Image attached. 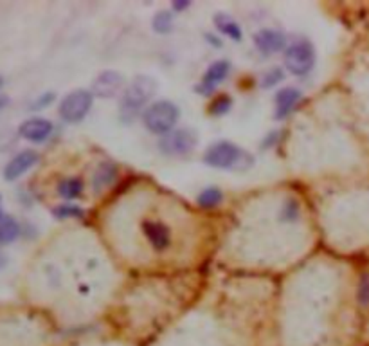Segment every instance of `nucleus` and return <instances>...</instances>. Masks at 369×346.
<instances>
[{
  "mask_svg": "<svg viewBox=\"0 0 369 346\" xmlns=\"http://www.w3.org/2000/svg\"><path fill=\"white\" fill-rule=\"evenodd\" d=\"M204 163L207 166L218 170H235V172H243V170L252 166V155L249 152L241 150L238 144L230 141H218L211 144L204 154Z\"/></svg>",
  "mask_w": 369,
  "mask_h": 346,
  "instance_id": "f257e3e1",
  "label": "nucleus"
},
{
  "mask_svg": "<svg viewBox=\"0 0 369 346\" xmlns=\"http://www.w3.org/2000/svg\"><path fill=\"white\" fill-rule=\"evenodd\" d=\"M155 91H157V82L152 76L134 78L121 96V115L125 119H132L154 97Z\"/></svg>",
  "mask_w": 369,
  "mask_h": 346,
  "instance_id": "f03ea898",
  "label": "nucleus"
},
{
  "mask_svg": "<svg viewBox=\"0 0 369 346\" xmlns=\"http://www.w3.org/2000/svg\"><path fill=\"white\" fill-rule=\"evenodd\" d=\"M178 117H180L178 106L168 100H160L146 108V112L143 114V123L152 134L166 135L175 130Z\"/></svg>",
  "mask_w": 369,
  "mask_h": 346,
  "instance_id": "7ed1b4c3",
  "label": "nucleus"
},
{
  "mask_svg": "<svg viewBox=\"0 0 369 346\" xmlns=\"http://www.w3.org/2000/svg\"><path fill=\"white\" fill-rule=\"evenodd\" d=\"M285 65L296 76H307L316 65V49L307 38L294 40L285 49Z\"/></svg>",
  "mask_w": 369,
  "mask_h": 346,
  "instance_id": "20e7f679",
  "label": "nucleus"
},
{
  "mask_svg": "<svg viewBox=\"0 0 369 346\" xmlns=\"http://www.w3.org/2000/svg\"><path fill=\"white\" fill-rule=\"evenodd\" d=\"M92 103H94L92 92L85 91V89H78V91L71 92L62 100V103H60V117L63 121H67V123H80L91 112Z\"/></svg>",
  "mask_w": 369,
  "mask_h": 346,
  "instance_id": "39448f33",
  "label": "nucleus"
},
{
  "mask_svg": "<svg viewBox=\"0 0 369 346\" xmlns=\"http://www.w3.org/2000/svg\"><path fill=\"white\" fill-rule=\"evenodd\" d=\"M166 155H187L197 146V134L191 128L171 130L158 143Z\"/></svg>",
  "mask_w": 369,
  "mask_h": 346,
  "instance_id": "423d86ee",
  "label": "nucleus"
},
{
  "mask_svg": "<svg viewBox=\"0 0 369 346\" xmlns=\"http://www.w3.org/2000/svg\"><path fill=\"white\" fill-rule=\"evenodd\" d=\"M230 63L227 60H218V62L211 63L209 69L206 71L204 78H202V83L197 86V92H200L202 96H209L215 92V89L220 85L227 76H229Z\"/></svg>",
  "mask_w": 369,
  "mask_h": 346,
  "instance_id": "0eeeda50",
  "label": "nucleus"
},
{
  "mask_svg": "<svg viewBox=\"0 0 369 346\" xmlns=\"http://www.w3.org/2000/svg\"><path fill=\"white\" fill-rule=\"evenodd\" d=\"M19 134L29 143H43L53 134V123L43 117H31L20 125Z\"/></svg>",
  "mask_w": 369,
  "mask_h": 346,
  "instance_id": "6e6552de",
  "label": "nucleus"
},
{
  "mask_svg": "<svg viewBox=\"0 0 369 346\" xmlns=\"http://www.w3.org/2000/svg\"><path fill=\"white\" fill-rule=\"evenodd\" d=\"M40 155L34 150H24L20 154L14 155L10 163L4 166V178L5 181H16L24 175L25 172L33 168L34 164L38 163Z\"/></svg>",
  "mask_w": 369,
  "mask_h": 346,
  "instance_id": "1a4fd4ad",
  "label": "nucleus"
},
{
  "mask_svg": "<svg viewBox=\"0 0 369 346\" xmlns=\"http://www.w3.org/2000/svg\"><path fill=\"white\" fill-rule=\"evenodd\" d=\"M123 76L117 71H103L92 83V94L97 97H114L123 86Z\"/></svg>",
  "mask_w": 369,
  "mask_h": 346,
  "instance_id": "9d476101",
  "label": "nucleus"
},
{
  "mask_svg": "<svg viewBox=\"0 0 369 346\" xmlns=\"http://www.w3.org/2000/svg\"><path fill=\"white\" fill-rule=\"evenodd\" d=\"M256 49L261 51L263 54H276L279 51H283L287 45V38L281 31L276 29H261L254 34Z\"/></svg>",
  "mask_w": 369,
  "mask_h": 346,
  "instance_id": "9b49d317",
  "label": "nucleus"
},
{
  "mask_svg": "<svg viewBox=\"0 0 369 346\" xmlns=\"http://www.w3.org/2000/svg\"><path fill=\"white\" fill-rule=\"evenodd\" d=\"M143 233L148 238L155 251H166L171 244V235H169L168 226H164L163 222L157 220H144L143 222Z\"/></svg>",
  "mask_w": 369,
  "mask_h": 346,
  "instance_id": "f8f14e48",
  "label": "nucleus"
},
{
  "mask_svg": "<svg viewBox=\"0 0 369 346\" xmlns=\"http://www.w3.org/2000/svg\"><path fill=\"white\" fill-rule=\"evenodd\" d=\"M302 100V92L296 86H287L276 94V119H285L292 114L294 108L299 105V101Z\"/></svg>",
  "mask_w": 369,
  "mask_h": 346,
  "instance_id": "ddd939ff",
  "label": "nucleus"
},
{
  "mask_svg": "<svg viewBox=\"0 0 369 346\" xmlns=\"http://www.w3.org/2000/svg\"><path fill=\"white\" fill-rule=\"evenodd\" d=\"M115 178H117V166H115L114 163L105 161V163H101L99 166H97L94 175H92V187H94V192L99 193L101 189L110 186Z\"/></svg>",
  "mask_w": 369,
  "mask_h": 346,
  "instance_id": "4468645a",
  "label": "nucleus"
},
{
  "mask_svg": "<svg viewBox=\"0 0 369 346\" xmlns=\"http://www.w3.org/2000/svg\"><path fill=\"white\" fill-rule=\"evenodd\" d=\"M213 24L216 25V29L220 31L222 34H226V36H229L230 40H241V27L238 25V22L236 20H233L229 16V14H224V13H218L213 19Z\"/></svg>",
  "mask_w": 369,
  "mask_h": 346,
  "instance_id": "2eb2a0df",
  "label": "nucleus"
},
{
  "mask_svg": "<svg viewBox=\"0 0 369 346\" xmlns=\"http://www.w3.org/2000/svg\"><path fill=\"white\" fill-rule=\"evenodd\" d=\"M82 193H83L82 178L67 177L58 184V195L65 198V200H74V198L82 197Z\"/></svg>",
  "mask_w": 369,
  "mask_h": 346,
  "instance_id": "dca6fc26",
  "label": "nucleus"
},
{
  "mask_svg": "<svg viewBox=\"0 0 369 346\" xmlns=\"http://www.w3.org/2000/svg\"><path fill=\"white\" fill-rule=\"evenodd\" d=\"M222 200H224V193H222L220 187L215 186L206 187V189L197 197L198 206L204 207V209H215V207L220 206Z\"/></svg>",
  "mask_w": 369,
  "mask_h": 346,
  "instance_id": "f3484780",
  "label": "nucleus"
},
{
  "mask_svg": "<svg viewBox=\"0 0 369 346\" xmlns=\"http://www.w3.org/2000/svg\"><path fill=\"white\" fill-rule=\"evenodd\" d=\"M20 236L19 222L13 216H4L0 220V244H11Z\"/></svg>",
  "mask_w": 369,
  "mask_h": 346,
  "instance_id": "a211bd4d",
  "label": "nucleus"
},
{
  "mask_svg": "<svg viewBox=\"0 0 369 346\" xmlns=\"http://www.w3.org/2000/svg\"><path fill=\"white\" fill-rule=\"evenodd\" d=\"M152 25H154V29L157 31V33H160V34L169 33L173 27V13L168 10L158 11V13L154 16V22H152Z\"/></svg>",
  "mask_w": 369,
  "mask_h": 346,
  "instance_id": "6ab92c4d",
  "label": "nucleus"
},
{
  "mask_svg": "<svg viewBox=\"0 0 369 346\" xmlns=\"http://www.w3.org/2000/svg\"><path fill=\"white\" fill-rule=\"evenodd\" d=\"M54 216L60 218V220H67V218H82L85 215L82 207L76 206V204H62L54 209Z\"/></svg>",
  "mask_w": 369,
  "mask_h": 346,
  "instance_id": "aec40b11",
  "label": "nucleus"
},
{
  "mask_svg": "<svg viewBox=\"0 0 369 346\" xmlns=\"http://www.w3.org/2000/svg\"><path fill=\"white\" fill-rule=\"evenodd\" d=\"M299 213H301L299 202L294 200V198H290V200H287L283 204L279 216H281V220H285V222H296L299 218Z\"/></svg>",
  "mask_w": 369,
  "mask_h": 346,
  "instance_id": "412c9836",
  "label": "nucleus"
},
{
  "mask_svg": "<svg viewBox=\"0 0 369 346\" xmlns=\"http://www.w3.org/2000/svg\"><path fill=\"white\" fill-rule=\"evenodd\" d=\"M230 105H233V100H230L229 96H226V94L215 97V101H213L211 106H209V114L213 115L227 114V112L230 111Z\"/></svg>",
  "mask_w": 369,
  "mask_h": 346,
  "instance_id": "4be33fe9",
  "label": "nucleus"
},
{
  "mask_svg": "<svg viewBox=\"0 0 369 346\" xmlns=\"http://www.w3.org/2000/svg\"><path fill=\"white\" fill-rule=\"evenodd\" d=\"M281 80H283V71H281V69H272V71L265 74L261 85H263L265 89H272V86L278 85Z\"/></svg>",
  "mask_w": 369,
  "mask_h": 346,
  "instance_id": "5701e85b",
  "label": "nucleus"
},
{
  "mask_svg": "<svg viewBox=\"0 0 369 346\" xmlns=\"http://www.w3.org/2000/svg\"><path fill=\"white\" fill-rule=\"evenodd\" d=\"M54 100H56L54 92H43L42 96L34 100V103L31 105V108H33V111H42V108H47V106L51 105Z\"/></svg>",
  "mask_w": 369,
  "mask_h": 346,
  "instance_id": "b1692460",
  "label": "nucleus"
},
{
  "mask_svg": "<svg viewBox=\"0 0 369 346\" xmlns=\"http://www.w3.org/2000/svg\"><path fill=\"white\" fill-rule=\"evenodd\" d=\"M359 299L362 305H368L369 303V279L364 278L359 288Z\"/></svg>",
  "mask_w": 369,
  "mask_h": 346,
  "instance_id": "393cba45",
  "label": "nucleus"
},
{
  "mask_svg": "<svg viewBox=\"0 0 369 346\" xmlns=\"http://www.w3.org/2000/svg\"><path fill=\"white\" fill-rule=\"evenodd\" d=\"M186 8H189V2H184V0H177V2L173 4V10L175 11H184Z\"/></svg>",
  "mask_w": 369,
  "mask_h": 346,
  "instance_id": "a878e982",
  "label": "nucleus"
},
{
  "mask_svg": "<svg viewBox=\"0 0 369 346\" xmlns=\"http://www.w3.org/2000/svg\"><path fill=\"white\" fill-rule=\"evenodd\" d=\"M206 38L209 40V42H211L213 45H215V47H220V45H222V43H220V40H218V38H215V36H211V34H207Z\"/></svg>",
  "mask_w": 369,
  "mask_h": 346,
  "instance_id": "bb28decb",
  "label": "nucleus"
},
{
  "mask_svg": "<svg viewBox=\"0 0 369 346\" xmlns=\"http://www.w3.org/2000/svg\"><path fill=\"white\" fill-rule=\"evenodd\" d=\"M5 105H8V97H0V111H4Z\"/></svg>",
  "mask_w": 369,
  "mask_h": 346,
  "instance_id": "cd10ccee",
  "label": "nucleus"
},
{
  "mask_svg": "<svg viewBox=\"0 0 369 346\" xmlns=\"http://www.w3.org/2000/svg\"><path fill=\"white\" fill-rule=\"evenodd\" d=\"M0 202H2V200H0ZM4 213H2V207H0V220H2V218H4Z\"/></svg>",
  "mask_w": 369,
  "mask_h": 346,
  "instance_id": "c85d7f7f",
  "label": "nucleus"
},
{
  "mask_svg": "<svg viewBox=\"0 0 369 346\" xmlns=\"http://www.w3.org/2000/svg\"><path fill=\"white\" fill-rule=\"evenodd\" d=\"M2 83H4V80H2V78H0V89H2Z\"/></svg>",
  "mask_w": 369,
  "mask_h": 346,
  "instance_id": "c756f323",
  "label": "nucleus"
},
{
  "mask_svg": "<svg viewBox=\"0 0 369 346\" xmlns=\"http://www.w3.org/2000/svg\"><path fill=\"white\" fill-rule=\"evenodd\" d=\"M2 264H4V260H2V258H0V265H2Z\"/></svg>",
  "mask_w": 369,
  "mask_h": 346,
  "instance_id": "7c9ffc66",
  "label": "nucleus"
}]
</instances>
